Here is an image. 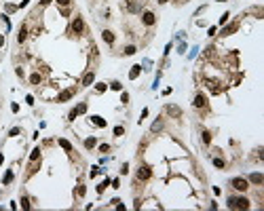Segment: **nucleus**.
Returning a JSON list of instances; mask_svg holds the SVG:
<instances>
[{
	"mask_svg": "<svg viewBox=\"0 0 264 211\" xmlns=\"http://www.w3.org/2000/svg\"><path fill=\"white\" fill-rule=\"evenodd\" d=\"M228 209H249V201L245 196H230L228 198Z\"/></svg>",
	"mask_w": 264,
	"mask_h": 211,
	"instance_id": "nucleus-1",
	"label": "nucleus"
},
{
	"mask_svg": "<svg viewBox=\"0 0 264 211\" xmlns=\"http://www.w3.org/2000/svg\"><path fill=\"white\" fill-rule=\"evenodd\" d=\"M230 186H233L235 190H239V192H245L247 188H249V182H247L245 177H235V180H230Z\"/></svg>",
	"mask_w": 264,
	"mask_h": 211,
	"instance_id": "nucleus-2",
	"label": "nucleus"
},
{
	"mask_svg": "<svg viewBox=\"0 0 264 211\" xmlns=\"http://www.w3.org/2000/svg\"><path fill=\"white\" fill-rule=\"evenodd\" d=\"M150 175H152V171H150V167H148V165H142V167L137 169V180H139V182L150 180Z\"/></svg>",
	"mask_w": 264,
	"mask_h": 211,
	"instance_id": "nucleus-3",
	"label": "nucleus"
},
{
	"mask_svg": "<svg viewBox=\"0 0 264 211\" xmlns=\"http://www.w3.org/2000/svg\"><path fill=\"white\" fill-rule=\"evenodd\" d=\"M72 32H74V34H83V32H85V21H83V17H74V21H72Z\"/></svg>",
	"mask_w": 264,
	"mask_h": 211,
	"instance_id": "nucleus-4",
	"label": "nucleus"
},
{
	"mask_svg": "<svg viewBox=\"0 0 264 211\" xmlns=\"http://www.w3.org/2000/svg\"><path fill=\"white\" fill-rule=\"evenodd\" d=\"M142 21H144V25H154L157 17H154V13H152V11H144V15H142Z\"/></svg>",
	"mask_w": 264,
	"mask_h": 211,
	"instance_id": "nucleus-5",
	"label": "nucleus"
},
{
	"mask_svg": "<svg viewBox=\"0 0 264 211\" xmlns=\"http://www.w3.org/2000/svg\"><path fill=\"white\" fill-rule=\"evenodd\" d=\"M74 93H76V89H66V91H61V93L57 95V101H68V99H72Z\"/></svg>",
	"mask_w": 264,
	"mask_h": 211,
	"instance_id": "nucleus-6",
	"label": "nucleus"
},
{
	"mask_svg": "<svg viewBox=\"0 0 264 211\" xmlns=\"http://www.w3.org/2000/svg\"><path fill=\"white\" fill-rule=\"evenodd\" d=\"M165 112H167L169 116H173V118H180V116H182V110H180L177 106H173V104L165 106Z\"/></svg>",
	"mask_w": 264,
	"mask_h": 211,
	"instance_id": "nucleus-7",
	"label": "nucleus"
},
{
	"mask_svg": "<svg viewBox=\"0 0 264 211\" xmlns=\"http://www.w3.org/2000/svg\"><path fill=\"white\" fill-rule=\"evenodd\" d=\"M192 106H195V108H205V106H207V99H205V95L197 93V95H195V101H192Z\"/></svg>",
	"mask_w": 264,
	"mask_h": 211,
	"instance_id": "nucleus-8",
	"label": "nucleus"
},
{
	"mask_svg": "<svg viewBox=\"0 0 264 211\" xmlns=\"http://www.w3.org/2000/svg\"><path fill=\"white\" fill-rule=\"evenodd\" d=\"M125 7H127L129 13H139V4L135 2V0H127V2H125Z\"/></svg>",
	"mask_w": 264,
	"mask_h": 211,
	"instance_id": "nucleus-9",
	"label": "nucleus"
},
{
	"mask_svg": "<svg viewBox=\"0 0 264 211\" xmlns=\"http://www.w3.org/2000/svg\"><path fill=\"white\" fill-rule=\"evenodd\" d=\"M93 80H95V74L93 72H87V74H85V78H83V87H91V85H93Z\"/></svg>",
	"mask_w": 264,
	"mask_h": 211,
	"instance_id": "nucleus-10",
	"label": "nucleus"
},
{
	"mask_svg": "<svg viewBox=\"0 0 264 211\" xmlns=\"http://www.w3.org/2000/svg\"><path fill=\"white\" fill-rule=\"evenodd\" d=\"M101 38H104V42L112 45V42H114V34H112L110 30H104V32H101Z\"/></svg>",
	"mask_w": 264,
	"mask_h": 211,
	"instance_id": "nucleus-11",
	"label": "nucleus"
},
{
	"mask_svg": "<svg viewBox=\"0 0 264 211\" xmlns=\"http://www.w3.org/2000/svg\"><path fill=\"white\" fill-rule=\"evenodd\" d=\"M247 182H251V184H262V182H264V177L260 175V173H251V175L247 177Z\"/></svg>",
	"mask_w": 264,
	"mask_h": 211,
	"instance_id": "nucleus-12",
	"label": "nucleus"
},
{
	"mask_svg": "<svg viewBox=\"0 0 264 211\" xmlns=\"http://www.w3.org/2000/svg\"><path fill=\"white\" fill-rule=\"evenodd\" d=\"M139 72H142V66H133V68H131V72H129V78L135 80V78L139 76Z\"/></svg>",
	"mask_w": 264,
	"mask_h": 211,
	"instance_id": "nucleus-13",
	"label": "nucleus"
},
{
	"mask_svg": "<svg viewBox=\"0 0 264 211\" xmlns=\"http://www.w3.org/2000/svg\"><path fill=\"white\" fill-rule=\"evenodd\" d=\"M237 28H239L237 23H230V25H226V28L222 30V36H228V34H233V32H237Z\"/></svg>",
	"mask_w": 264,
	"mask_h": 211,
	"instance_id": "nucleus-14",
	"label": "nucleus"
},
{
	"mask_svg": "<svg viewBox=\"0 0 264 211\" xmlns=\"http://www.w3.org/2000/svg\"><path fill=\"white\" fill-rule=\"evenodd\" d=\"M161 129H163V120L159 118V120H154V122H152V127H150V131H152V133H159Z\"/></svg>",
	"mask_w": 264,
	"mask_h": 211,
	"instance_id": "nucleus-15",
	"label": "nucleus"
},
{
	"mask_svg": "<svg viewBox=\"0 0 264 211\" xmlns=\"http://www.w3.org/2000/svg\"><path fill=\"white\" fill-rule=\"evenodd\" d=\"M25 38H28V28H25V25H21V30H19V36H17V40H19V42H23Z\"/></svg>",
	"mask_w": 264,
	"mask_h": 211,
	"instance_id": "nucleus-16",
	"label": "nucleus"
},
{
	"mask_svg": "<svg viewBox=\"0 0 264 211\" xmlns=\"http://www.w3.org/2000/svg\"><path fill=\"white\" fill-rule=\"evenodd\" d=\"M91 122L93 125H97V127H106V120L101 116H91Z\"/></svg>",
	"mask_w": 264,
	"mask_h": 211,
	"instance_id": "nucleus-17",
	"label": "nucleus"
},
{
	"mask_svg": "<svg viewBox=\"0 0 264 211\" xmlns=\"http://www.w3.org/2000/svg\"><path fill=\"white\" fill-rule=\"evenodd\" d=\"M95 144H97V139H95V137H87V139H85V148H87V150L95 148Z\"/></svg>",
	"mask_w": 264,
	"mask_h": 211,
	"instance_id": "nucleus-18",
	"label": "nucleus"
},
{
	"mask_svg": "<svg viewBox=\"0 0 264 211\" xmlns=\"http://www.w3.org/2000/svg\"><path fill=\"white\" fill-rule=\"evenodd\" d=\"M13 171H7V173H4V175H2V184H4V186H7V184H11V182H13Z\"/></svg>",
	"mask_w": 264,
	"mask_h": 211,
	"instance_id": "nucleus-19",
	"label": "nucleus"
},
{
	"mask_svg": "<svg viewBox=\"0 0 264 211\" xmlns=\"http://www.w3.org/2000/svg\"><path fill=\"white\" fill-rule=\"evenodd\" d=\"M59 146H61L66 152H72V144H70L68 139H59Z\"/></svg>",
	"mask_w": 264,
	"mask_h": 211,
	"instance_id": "nucleus-20",
	"label": "nucleus"
},
{
	"mask_svg": "<svg viewBox=\"0 0 264 211\" xmlns=\"http://www.w3.org/2000/svg\"><path fill=\"white\" fill-rule=\"evenodd\" d=\"M38 158H40V148H34V150H32V154H30V160H32V163H36Z\"/></svg>",
	"mask_w": 264,
	"mask_h": 211,
	"instance_id": "nucleus-21",
	"label": "nucleus"
},
{
	"mask_svg": "<svg viewBox=\"0 0 264 211\" xmlns=\"http://www.w3.org/2000/svg\"><path fill=\"white\" fill-rule=\"evenodd\" d=\"M201 137H203V144H211V133L209 131H203Z\"/></svg>",
	"mask_w": 264,
	"mask_h": 211,
	"instance_id": "nucleus-22",
	"label": "nucleus"
},
{
	"mask_svg": "<svg viewBox=\"0 0 264 211\" xmlns=\"http://www.w3.org/2000/svg\"><path fill=\"white\" fill-rule=\"evenodd\" d=\"M74 110H76V114H85V112H87V104H78Z\"/></svg>",
	"mask_w": 264,
	"mask_h": 211,
	"instance_id": "nucleus-23",
	"label": "nucleus"
},
{
	"mask_svg": "<svg viewBox=\"0 0 264 211\" xmlns=\"http://www.w3.org/2000/svg\"><path fill=\"white\" fill-rule=\"evenodd\" d=\"M30 83L32 85H38L40 83V74H32V76H30Z\"/></svg>",
	"mask_w": 264,
	"mask_h": 211,
	"instance_id": "nucleus-24",
	"label": "nucleus"
},
{
	"mask_svg": "<svg viewBox=\"0 0 264 211\" xmlns=\"http://www.w3.org/2000/svg\"><path fill=\"white\" fill-rule=\"evenodd\" d=\"M137 49L133 47V45H129V47H125V55H133V53H135Z\"/></svg>",
	"mask_w": 264,
	"mask_h": 211,
	"instance_id": "nucleus-25",
	"label": "nucleus"
},
{
	"mask_svg": "<svg viewBox=\"0 0 264 211\" xmlns=\"http://www.w3.org/2000/svg\"><path fill=\"white\" fill-rule=\"evenodd\" d=\"M106 186H110V180H106V182H101L99 186H97V192H104V190H106Z\"/></svg>",
	"mask_w": 264,
	"mask_h": 211,
	"instance_id": "nucleus-26",
	"label": "nucleus"
},
{
	"mask_svg": "<svg viewBox=\"0 0 264 211\" xmlns=\"http://www.w3.org/2000/svg\"><path fill=\"white\" fill-rule=\"evenodd\" d=\"M21 209H30V201H28V198H21Z\"/></svg>",
	"mask_w": 264,
	"mask_h": 211,
	"instance_id": "nucleus-27",
	"label": "nucleus"
},
{
	"mask_svg": "<svg viewBox=\"0 0 264 211\" xmlns=\"http://www.w3.org/2000/svg\"><path fill=\"white\" fill-rule=\"evenodd\" d=\"M213 165L218 167V169H222V167H224V160L222 158H213Z\"/></svg>",
	"mask_w": 264,
	"mask_h": 211,
	"instance_id": "nucleus-28",
	"label": "nucleus"
},
{
	"mask_svg": "<svg viewBox=\"0 0 264 211\" xmlns=\"http://www.w3.org/2000/svg\"><path fill=\"white\" fill-rule=\"evenodd\" d=\"M95 89H97V91H99V93H104V91L108 89V87H106L104 83H97V85H95Z\"/></svg>",
	"mask_w": 264,
	"mask_h": 211,
	"instance_id": "nucleus-29",
	"label": "nucleus"
},
{
	"mask_svg": "<svg viewBox=\"0 0 264 211\" xmlns=\"http://www.w3.org/2000/svg\"><path fill=\"white\" fill-rule=\"evenodd\" d=\"M110 87H112V91H121V89H123V85H121V83H116V80H114Z\"/></svg>",
	"mask_w": 264,
	"mask_h": 211,
	"instance_id": "nucleus-30",
	"label": "nucleus"
},
{
	"mask_svg": "<svg viewBox=\"0 0 264 211\" xmlns=\"http://www.w3.org/2000/svg\"><path fill=\"white\" fill-rule=\"evenodd\" d=\"M99 152H104V154L110 152V146H108V144H101V146H99Z\"/></svg>",
	"mask_w": 264,
	"mask_h": 211,
	"instance_id": "nucleus-31",
	"label": "nucleus"
},
{
	"mask_svg": "<svg viewBox=\"0 0 264 211\" xmlns=\"http://www.w3.org/2000/svg\"><path fill=\"white\" fill-rule=\"evenodd\" d=\"M85 192H87V188H85V186H78V190H76L78 196H85Z\"/></svg>",
	"mask_w": 264,
	"mask_h": 211,
	"instance_id": "nucleus-32",
	"label": "nucleus"
},
{
	"mask_svg": "<svg viewBox=\"0 0 264 211\" xmlns=\"http://www.w3.org/2000/svg\"><path fill=\"white\" fill-rule=\"evenodd\" d=\"M123 133H125V129H123V127H114V135H118V137H121Z\"/></svg>",
	"mask_w": 264,
	"mask_h": 211,
	"instance_id": "nucleus-33",
	"label": "nucleus"
},
{
	"mask_svg": "<svg viewBox=\"0 0 264 211\" xmlns=\"http://www.w3.org/2000/svg\"><path fill=\"white\" fill-rule=\"evenodd\" d=\"M121 101L123 104H129V93H121Z\"/></svg>",
	"mask_w": 264,
	"mask_h": 211,
	"instance_id": "nucleus-34",
	"label": "nucleus"
},
{
	"mask_svg": "<svg viewBox=\"0 0 264 211\" xmlns=\"http://www.w3.org/2000/svg\"><path fill=\"white\" fill-rule=\"evenodd\" d=\"M121 173H123V175H127V173H129V165H127V163L121 167Z\"/></svg>",
	"mask_w": 264,
	"mask_h": 211,
	"instance_id": "nucleus-35",
	"label": "nucleus"
},
{
	"mask_svg": "<svg viewBox=\"0 0 264 211\" xmlns=\"http://www.w3.org/2000/svg\"><path fill=\"white\" fill-rule=\"evenodd\" d=\"M78 114H76V110H72V112H70V114H68V120H74V118H76Z\"/></svg>",
	"mask_w": 264,
	"mask_h": 211,
	"instance_id": "nucleus-36",
	"label": "nucleus"
},
{
	"mask_svg": "<svg viewBox=\"0 0 264 211\" xmlns=\"http://www.w3.org/2000/svg\"><path fill=\"white\" fill-rule=\"evenodd\" d=\"M228 17H230V15H228V13H224L222 17H220V23H226V21H228Z\"/></svg>",
	"mask_w": 264,
	"mask_h": 211,
	"instance_id": "nucleus-37",
	"label": "nucleus"
},
{
	"mask_svg": "<svg viewBox=\"0 0 264 211\" xmlns=\"http://www.w3.org/2000/svg\"><path fill=\"white\" fill-rule=\"evenodd\" d=\"M57 2H59V7H68L70 0H57Z\"/></svg>",
	"mask_w": 264,
	"mask_h": 211,
	"instance_id": "nucleus-38",
	"label": "nucleus"
},
{
	"mask_svg": "<svg viewBox=\"0 0 264 211\" xmlns=\"http://www.w3.org/2000/svg\"><path fill=\"white\" fill-rule=\"evenodd\" d=\"M25 101H28V106H32V104H34V97L28 95V97H25Z\"/></svg>",
	"mask_w": 264,
	"mask_h": 211,
	"instance_id": "nucleus-39",
	"label": "nucleus"
},
{
	"mask_svg": "<svg viewBox=\"0 0 264 211\" xmlns=\"http://www.w3.org/2000/svg\"><path fill=\"white\" fill-rule=\"evenodd\" d=\"M49 2H53V0H40V4H42V7H47Z\"/></svg>",
	"mask_w": 264,
	"mask_h": 211,
	"instance_id": "nucleus-40",
	"label": "nucleus"
},
{
	"mask_svg": "<svg viewBox=\"0 0 264 211\" xmlns=\"http://www.w3.org/2000/svg\"><path fill=\"white\" fill-rule=\"evenodd\" d=\"M2 45H4V36L0 34V47H2Z\"/></svg>",
	"mask_w": 264,
	"mask_h": 211,
	"instance_id": "nucleus-41",
	"label": "nucleus"
},
{
	"mask_svg": "<svg viewBox=\"0 0 264 211\" xmlns=\"http://www.w3.org/2000/svg\"><path fill=\"white\" fill-rule=\"evenodd\" d=\"M2 160H4V156H2V154H0V165H2Z\"/></svg>",
	"mask_w": 264,
	"mask_h": 211,
	"instance_id": "nucleus-42",
	"label": "nucleus"
},
{
	"mask_svg": "<svg viewBox=\"0 0 264 211\" xmlns=\"http://www.w3.org/2000/svg\"><path fill=\"white\" fill-rule=\"evenodd\" d=\"M165 2H167V0H159V4H165Z\"/></svg>",
	"mask_w": 264,
	"mask_h": 211,
	"instance_id": "nucleus-43",
	"label": "nucleus"
},
{
	"mask_svg": "<svg viewBox=\"0 0 264 211\" xmlns=\"http://www.w3.org/2000/svg\"><path fill=\"white\" fill-rule=\"evenodd\" d=\"M220 2H224V0H220Z\"/></svg>",
	"mask_w": 264,
	"mask_h": 211,
	"instance_id": "nucleus-44",
	"label": "nucleus"
}]
</instances>
